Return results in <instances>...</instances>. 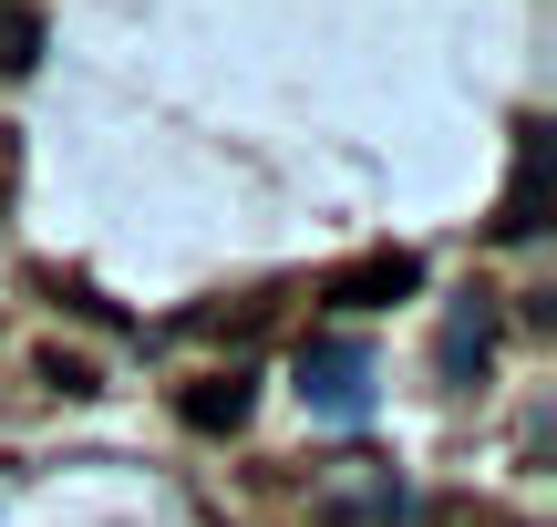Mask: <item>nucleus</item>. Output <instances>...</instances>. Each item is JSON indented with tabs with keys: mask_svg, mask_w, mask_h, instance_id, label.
Segmentation results:
<instances>
[{
	"mask_svg": "<svg viewBox=\"0 0 557 527\" xmlns=\"http://www.w3.org/2000/svg\"><path fill=\"white\" fill-rule=\"evenodd\" d=\"M299 404L331 414V425H361V414H372V352H361L351 331H320V342L299 352Z\"/></svg>",
	"mask_w": 557,
	"mask_h": 527,
	"instance_id": "1",
	"label": "nucleus"
},
{
	"mask_svg": "<svg viewBox=\"0 0 557 527\" xmlns=\"http://www.w3.org/2000/svg\"><path fill=\"white\" fill-rule=\"evenodd\" d=\"M413 290H423V259H413V248H361L351 269H331L320 301H331V310H393V301H413Z\"/></svg>",
	"mask_w": 557,
	"mask_h": 527,
	"instance_id": "2",
	"label": "nucleus"
},
{
	"mask_svg": "<svg viewBox=\"0 0 557 527\" xmlns=\"http://www.w3.org/2000/svg\"><path fill=\"white\" fill-rule=\"evenodd\" d=\"M176 414H186V434H238L248 414H259V383L227 363V372H207V383H186V393H176Z\"/></svg>",
	"mask_w": 557,
	"mask_h": 527,
	"instance_id": "3",
	"label": "nucleus"
},
{
	"mask_svg": "<svg viewBox=\"0 0 557 527\" xmlns=\"http://www.w3.org/2000/svg\"><path fill=\"white\" fill-rule=\"evenodd\" d=\"M537 176H547V135L527 124V135H517V176H506V207H496V238L506 248L537 238Z\"/></svg>",
	"mask_w": 557,
	"mask_h": 527,
	"instance_id": "4",
	"label": "nucleus"
},
{
	"mask_svg": "<svg viewBox=\"0 0 557 527\" xmlns=\"http://www.w3.org/2000/svg\"><path fill=\"white\" fill-rule=\"evenodd\" d=\"M485 352H496V310H485V301H465L455 321H444V342H434L444 383H465V372H485Z\"/></svg>",
	"mask_w": 557,
	"mask_h": 527,
	"instance_id": "5",
	"label": "nucleus"
},
{
	"mask_svg": "<svg viewBox=\"0 0 557 527\" xmlns=\"http://www.w3.org/2000/svg\"><path fill=\"white\" fill-rule=\"evenodd\" d=\"M41 62V0H0V83H21Z\"/></svg>",
	"mask_w": 557,
	"mask_h": 527,
	"instance_id": "6",
	"label": "nucleus"
},
{
	"mask_svg": "<svg viewBox=\"0 0 557 527\" xmlns=\"http://www.w3.org/2000/svg\"><path fill=\"white\" fill-rule=\"evenodd\" d=\"M41 383H52V393H94V363H83V352H41Z\"/></svg>",
	"mask_w": 557,
	"mask_h": 527,
	"instance_id": "7",
	"label": "nucleus"
}]
</instances>
